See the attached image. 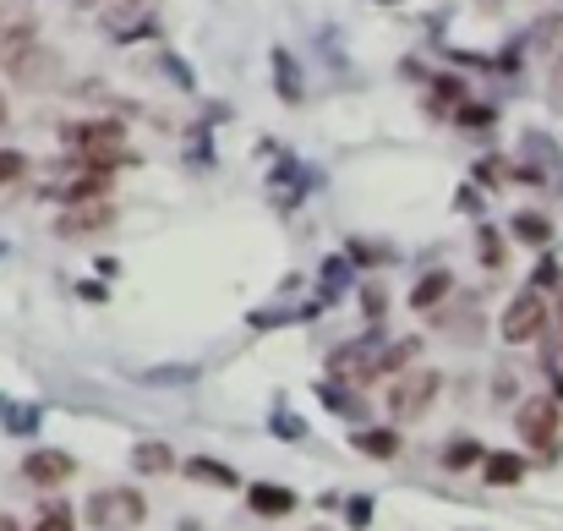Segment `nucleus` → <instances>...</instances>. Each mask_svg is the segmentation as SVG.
Masks as SVG:
<instances>
[{
	"instance_id": "1",
	"label": "nucleus",
	"mask_w": 563,
	"mask_h": 531,
	"mask_svg": "<svg viewBox=\"0 0 563 531\" xmlns=\"http://www.w3.org/2000/svg\"><path fill=\"white\" fill-rule=\"evenodd\" d=\"M82 515H88L93 531H137L148 521V499L137 488H93Z\"/></svg>"
},
{
	"instance_id": "2",
	"label": "nucleus",
	"mask_w": 563,
	"mask_h": 531,
	"mask_svg": "<svg viewBox=\"0 0 563 531\" xmlns=\"http://www.w3.org/2000/svg\"><path fill=\"white\" fill-rule=\"evenodd\" d=\"M66 143L82 154V165H126V126L121 121H77L66 126Z\"/></svg>"
},
{
	"instance_id": "3",
	"label": "nucleus",
	"mask_w": 563,
	"mask_h": 531,
	"mask_svg": "<svg viewBox=\"0 0 563 531\" xmlns=\"http://www.w3.org/2000/svg\"><path fill=\"white\" fill-rule=\"evenodd\" d=\"M438 389H443V378L432 373V367H410V373H400V378L389 384V417H394V422L427 417V411L438 406Z\"/></svg>"
},
{
	"instance_id": "4",
	"label": "nucleus",
	"mask_w": 563,
	"mask_h": 531,
	"mask_svg": "<svg viewBox=\"0 0 563 531\" xmlns=\"http://www.w3.org/2000/svg\"><path fill=\"white\" fill-rule=\"evenodd\" d=\"M558 406H563L558 395H531V400H520V411H514V433H520L531 449L553 455V449H558V433H563Z\"/></svg>"
},
{
	"instance_id": "5",
	"label": "nucleus",
	"mask_w": 563,
	"mask_h": 531,
	"mask_svg": "<svg viewBox=\"0 0 563 531\" xmlns=\"http://www.w3.org/2000/svg\"><path fill=\"white\" fill-rule=\"evenodd\" d=\"M547 329V291H536V285H525L520 296H514L509 307H503V318H498V334L509 345H525V340H536V334Z\"/></svg>"
},
{
	"instance_id": "6",
	"label": "nucleus",
	"mask_w": 563,
	"mask_h": 531,
	"mask_svg": "<svg viewBox=\"0 0 563 531\" xmlns=\"http://www.w3.org/2000/svg\"><path fill=\"white\" fill-rule=\"evenodd\" d=\"M110 181H115V170L110 165H77V176L72 181H55V198L61 203H104V192H110Z\"/></svg>"
},
{
	"instance_id": "7",
	"label": "nucleus",
	"mask_w": 563,
	"mask_h": 531,
	"mask_svg": "<svg viewBox=\"0 0 563 531\" xmlns=\"http://www.w3.org/2000/svg\"><path fill=\"white\" fill-rule=\"evenodd\" d=\"M77 460L66 455V449H33L28 460H22V477L33 482V488H61V482H72Z\"/></svg>"
},
{
	"instance_id": "8",
	"label": "nucleus",
	"mask_w": 563,
	"mask_h": 531,
	"mask_svg": "<svg viewBox=\"0 0 563 531\" xmlns=\"http://www.w3.org/2000/svg\"><path fill=\"white\" fill-rule=\"evenodd\" d=\"M110 225H115V209H110V203H77L72 214L55 219V236L77 241V236H99V230H110Z\"/></svg>"
},
{
	"instance_id": "9",
	"label": "nucleus",
	"mask_w": 563,
	"mask_h": 531,
	"mask_svg": "<svg viewBox=\"0 0 563 531\" xmlns=\"http://www.w3.org/2000/svg\"><path fill=\"white\" fill-rule=\"evenodd\" d=\"M11 77H17V83H28V88H44V83H55V77H61V55L44 50V44H33V50L11 66Z\"/></svg>"
},
{
	"instance_id": "10",
	"label": "nucleus",
	"mask_w": 563,
	"mask_h": 531,
	"mask_svg": "<svg viewBox=\"0 0 563 531\" xmlns=\"http://www.w3.org/2000/svg\"><path fill=\"white\" fill-rule=\"evenodd\" d=\"M449 296H454V274L432 269V274H421V280H416V291H410V307H416V313H427V318H438Z\"/></svg>"
},
{
	"instance_id": "11",
	"label": "nucleus",
	"mask_w": 563,
	"mask_h": 531,
	"mask_svg": "<svg viewBox=\"0 0 563 531\" xmlns=\"http://www.w3.org/2000/svg\"><path fill=\"white\" fill-rule=\"evenodd\" d=\"M246 504H252V515H263V521H279V515L296 510V493L274 488V482H257V488H246Z\"/></svg>"
},
{
	"instance_id": "12",
	"label": "nucleus",
	"mask_w": 563,
	"mask_h": 531,
	"mask_svg": "<svg viewBox=\"0 0 563 531\" xmlns=\"http://www.w3.org/2000/svg\"><path fill=\"white\" fill-rule=\"evenodd\" d=\"M525 455H503V449H492V455L482 460V477L492 482V488H514V482H525Z\"/></svg>"
},
{
	"instance_id": "13",
	"label": "nucleus",
	"mask_w": 563,
	"mask_h": 531,
	"mask_svg": "<svg viewBox=\"0 0 563 531\" xmlns=\"http://www.w3.org/2000/svg\"><path fill=\"white\" fill-rule=\"evenodd\" d=\"M350 444H356L361 455H372V460H394L400 455V433H389V427H361Z\"/></svg>"
},
{
	"instance_id": "14",
	"label": "nucleus",
	"mask_w": 563,
	"mask_h": 531,
	"mask_svg": "<svg viewBox=\"0 0 563 531\" xmlns=\"http://www.w3.org/2000/svg\"><path fill=\"white\" fill-rule=\"evenodd\" d=\"M186 477L208 482V488H236V482H241L225 460H208V455H186Z\"/></svg>"
},
{
	"instance_id": "15",
	"label": "nucleus",
	"mask_w": 563,
	"mask_h": 531,
	"mask_svg": "<svg viewBox=\"0 0 563 531\" xmlns=\"http://www.w3.org/2000/svg\"><path fill=\"white\" fill-rule=\"evenodd\" d=\"M132 471H137V477H164V471H175L170 444H137L132 449Z\"/></svg>"
},
{
	"instance_id": "16",
	"label": "nucleus",
	"mask_w": 563,
	"mask_h": 531,
	"mask_svg": "<svg viewBox=\"0 0 563 531\" xmlns=\"http://www.w3.org/2000/svg\"><path fill=\"white\" fill-rule=\"evenodd\" d=\"M28 50H33V28H28V22H17V28H0V66H6V72H11V66H17Z\"/></svg>"
},
{
	"instance_id": "17",
	"label": "nucleus",
	"mask_w": 563,
	"mask_h": 531,
	"mask_svg": "<svg viewBox=\"0 0 563 531\" xmlns=\"http://www.w3.org/2000/svg\"><path fill=\"white\" fill-rule=\"evenodd\" d=\"M514 236H520L525 247H547V241H553V219L525 209V214H514Z\"/></svg>"
},
{
	"instance_id": "18",
	"label": "nucleus",
	"mask_w": 563,
	"mask_h": 531,
	"mask_svg": "<svg viewBox=\"0 0 563 531\" xmlns=\"http://www.w3.org/2000/svg\"><path fill=\"white\" fill-rule=\"evenodd\" d=\"M531 44H536L542 55H553V61H558V55H563V11H558V17H542V22H536Z\"/></svg>"
},
{
	"instance_id": "19",
	"label": "nucleus",
	"mask_w": 563,
	"mask_h": 531,
	"mask_svg": "<svg viewBox=\"0 0 563 531\" xmlns=\"http://www.w3.org/2000/svg\"><path fill=\"white\" fill-rule=\"evenodd\" d=\"M274 72H279V94H285V105H301V72H296V61H290V50H274Z\"/></svg>"
},
{
	"instance_id": "20",
	"label": "nucleus",
	"mask_w": 563,
	"mask_h": 531,
	"mask_svg": "<svg viewBox=\"0 0 563 531\" xmlns=\"http://www.w3.org/2000/svg\"><path fill=\"white\" fill-rule=\"evenodd\" d=\"M476 252H482V269H492V274H498L503 263H509V258H503V236H498L492 225L476 230Z\"/></svg>"
},
{
	"instance_id": "21",
	"label": "nucleus",
	"mask_w": 563,
	"mask_h": 531,
	"mask_svg": "<svg viewBox=\"0 0 563 531\" xmlns=\"http://www.w3.org/2000/svg\"><path fill=\"white\" fill-rule=\"evenodd\" d=\"M432 99H438L432 110H443V105L460 110L465 105V83H460V77H432Z\"/></svg>"
},
{
	"instance_id": "22",
	"label": "nucleus",
	"mask_w": 563,
	"mask_h": 531,
	"mask_svg": "<svg viewBox=\"0 0 563 531\" xmlns=\"http://www.w3.org/2000/svg\"><path fill=\"white\" fill-rule=\"evenodd\" d=\"M476 460H487V455L471 444V438H460V444L443 449V466H449V471H465V466H476Z\"/></svg>"
},
{
	"instance_id": "23",
	"label": "nucleus",
	"mask_w": 563,
	"mask_h": 531,
	"mask_svg": "<svg viewBox=\"0 0 563 531\" xmlns=\"http://www.w3.org/2000/svg\"><path fill=\"white\" fill-rule=\"evenodd\" d=\"M454 121H460L465 132H482V126L498 121V110H492V105H460V110H454Z\"/></svg>"
},
{
	"instance_id": "24",
	"label": "nucleus",
	"mask_w": 563,
	"mask_h": 531,
	"mask_svg": "<svg viewBox=\"0 0 563 531\" xmlns=\"http://www.w3.org/2000/svg\"><path fill=\"white\" fill-rule=\"evenodd\" d=\"M33 531H77V521H72L66 504H44V515H39V526Z\"/></svg>"
},
{
	"instance_id": "25",
	"label": "nucleus",
	"mask_w": 563,
	"mask_h": 531,
	"mask_svg": "<svg viewBox=\"0 0 563 531\" xmlns=\"http://www.w3.org/2000/svg\"><path fill=\"white\" fill-rule=\"evenodd\" d=\"M520 395V378L503 367V373H492V406H509V400Z\"/></svg>"
},
{
	"instance_id": "26",
	"label": "nucleus",
	"mask_w": 563,
	"mask_h": 531,
	"mask_svg": "<svg viewBox=\"0 0 563 531\" xmlns=\"http://www.w3.org/2000/svg\"><path fill=\"white\" fill-rule=\"evenodd\" d=\"M22 170H28V159H22L17 148H0V187H11V181H22Z\"/></svg>"
},
{
	"instance_id": "27",
	"label": "nucleus",
	"mask_w": 563,
	"mask_h": 531,
	"mask_svg": "<svg viewBox=\"0 0 563 531\" xmlns=\"http://www.w3.org/2000/svg\"><path fill=\"white\" fill-rule=\"evenodd\" d=\"M6 427H11V433H33V427H39V411H33V406H17V411H6Z\"/></svg>"
},
{
	"instance_id": "28",
	"label": "nucleus",
	"mask_w": 563,
	"mask_h": 531,
	"mask_svg": "<svg viewBox=\"0 0 563 531\" xmlns=\"http://www.w3.org/2000/svg\"><path fill=\"white\" fill-rule=\"evenodd\" d=\"M345 515H350V526H356V531H367L372 526V499H367V493H361V499H350Z\"/></svg>"
},
{
	"instance_id": "29",
	"label": "nucleus",
	"mask_w": 563,
	"mask_h": 531,
	"mask_svg": "<svg viewBox=\"0 0 563 531\" xmlns=\"http://www.w3.org/2000/svg\"><path fill=\"white\" fill-rule=\"evenodd\" d=\"M350 258H356V263H389V247H372V241H350Z\"/></svg>"
},
{
	"instance_id": "30",
	"label": "nucleus",
	"mask_w": 563,
	"mask_h": 531,
	"mask_svg": "<svg viewBox=\"0 0 563 531\" xmlns=\"http://www.w3.org/2000/svg\"><path fill=\"white\" fill-rule=\"evenodd\" d=\"M503 170H509V165H498V159H482V165H476V181H482V187H503V181H509Z\"/></svg>"
},
{
	"instance_id": "31",
	"label": "nucleus",
	"mask_w": 563,
	"mask_h": 531,
	"mask_svg": "<svg viewBox=\"0 0 563 531\" xmlns=\"http://www.w3.org/2000/svg\"><path fill=\"white\" fill-rule=\"evenodd\" d=\"M558 280H563V274H558V263H553V258H547L542 269L531 274V285H536V291H547V285H558Z\"/></svg>"
},
{
	"instance_id": "32",
	"label": "nucleus",
	"mask_w": 563,
	"mask_h": 531,
	"mask_svg": "<svg viewBox=\"0 0 563 531\" xmlns=\"http://www.w3.org/2000/svg\"><path fill=\"white\" fill-rule=\"evenodd\" d=\"M274 422H279V438H290V444H296V438H301V422L290 417L285 406H279V417H274Z\"/></svg>"
},
{
	"instance_id": "33",
	"label": "nucleus",
	"mask_w": 563,
	"mask_h": 531,
	"mask_svg": "<svg viewBox=\"0 0 563 531\" xmlns=\"http://www.w3.org/2000/svg\"><path fill=\"white\" fill-rule=\"evenodd\" d=\"M323 280H328V291H339V285H345V258H334V263H328V269H323Z\"/></svg>"
},
{
	"instance_id": "34",
	"label": "nucleus",
	"mask_w": 563,
	"mask_h": 531,
	"mask_svg": "<svg viewBox=\"0 0 563 531\" xmlns=\"http://www.w3.org/2000/svg\"><path fill=\"white\" fill-rule=\"evenodd\" d=\"M361 302H367V318H383V302H389V296L383 291H361Z\"/></svg>"
},
{
	"instance_id": "35",
	"label": "nucleus",
	"mask_w": 563,
	"mask_h": 531,
	"mask_svg": "<svg viewBox=\"0 0 563 531\" xmlns=\"http://www.w3.org/2000/svg\"><path fill=\"white\" fill-rule=\"evenodd\" d=\"M553 105L563 110V55H558V61H553Z\"/></svg>"
},
{
	"instance_id": "36",
	"label": "nucleus",
	"mask_w": 563,
	"mask_h": 531,
	"mask_svg": "<svg viewBox=\"0 0 563 531\" xmlns=\"http://www.w3.org/2000/svg\"><path fill=\"white\" fill-rule=\"evenodd\" d=\"M0 531H17V521H11V515H0Z\"/></svg>"
},
{
	"instance_id": "37",
	"label": "nucleus",
	"mask_w": 563,
	"mask_h": 531,
	"mask_svg": "<svg viewBox=\"0 0 563 531\" xmlns=\"http://www.w3.org/2000/svg\"><path fill=\"white\" fill-rule=\"evenodd\" d=\"M558 345H563V302H558Z\"/></svg>"
},
{
	"instance_id": "38",
	"label": "nucleus",
	"mask_w": 563,
	"mask_h": 531,
	"mask_svg": "<svg viewBox=\"0 0 563 531\" xmlns=\"http://www.w3.org/2000/svg\"><path fill=\"white\" fill-rule=\"evenodd\" d=\"M175 531H203V526H192V521H181V526H175Z\"/></svg>"
},
{
	"instance_id": "39",
	"label": "nucleus",
	"mask_w": 563,
	"mask_h": 531,
	"mask_svg": "<svg viewBox=\"0 0 563 531\" xmlns=\"http://www.w3.org/2000/svg\"><path fill=\"white\" fill-rule=\"evenodd\" d=\"M0 126H6V105H0Z\"/></svg>"
},
{
	"instance_id": "40",
	"label": "nucleus",
	"mask_w": 563,
	"mask_h": 531,
	"mask_svg": "<svg viewBox=\"0 0 563 531\" xmlns=\"http://www.w3.org/2000/svg\"><path fill=\"white\" fill-rule=\"evenodd\" d=\"M312 531H328V526H312Z\"/></svg>"
},
{
	"instance_id": "41",
	"label": "nucleus",
	"mask_w": 563,
	"mask_h": 531,
	"mask_svg": "<svg viewBox=\"0 0 563 531\" xmlns=\"http://www.w3.org/2000/svg\"><path fill=\"white\" fill-rule=\"evenodd\" d=\"M132 6H143V0H132Z\"/></svg>"
},
{
	"instance_id": "42",
	"label": "nucleus",
	"mask_w": 563,
	"mask_h": 531,
	"mask_svg": "<svg viewBox=\"0 0 563 531\" xmlns=\"http://www.w3.org/2000/svg\"><path fill=\"white\" fill-rule=\"evenodd\" d=\"M383 6H389V0H383Z\"/></svg>"
}]
</instances>
